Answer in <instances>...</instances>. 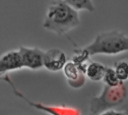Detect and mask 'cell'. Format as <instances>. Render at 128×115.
Instances as JSON below:
<instances>
[{
  "mask_svg": "<svg viewBox=\"0 0 128 115\" xmlns=\"http://www.w3.org/2000/svg\"><path fill=\"white\" fill-rule=\"evenodd\" d=\"M80 25L78 11L64 0H56L48 6L43 26L45 29L63 35Z\"/></svg>",
  "mask_w": 128,
  "mask_h": 115,
  "instance_id": "obj_1",
  "label": "cell"
},
{
  "mask_svg": "<svg viewBox=\"0 0 128 115\" xmlns=\"http://www.w3.org/2000/svg\"><path fill=\"white\" fill-rule=\"evenodd\" d=\"M90 115H98L109 111L128 113V81L117 87L104 85L99 96H94L89 102Z\"/></svg>",
  "mask_w": 128,
  "mask_h": 115,
  "instance_id": "obj_2",
  "label": "cell"
},
{
  "mask_svg": "<svg viewBox=\"0 0 128 115\" xmlns=\"http://www.w3.org/2000/svg\"><path fill=\"white\" fill-rule=\"evenodd\" d=\"M83 49L90 57L95 55H118L128 52V35L117 30L99 33L94 40Z\"/></svg>",
  "mask_w": 128,
  "mask_h": 115,
  "instance_id": "obj_3",
  "label": "cell"
},
{
  "mask_svg": "<svg viewBox=\"0 0 128 115\" xmlns=\"http://www.w3.org/2000/svg\"><path fill=\"white\" fill-rule=\"evenodd\" d=\"M5 82H7L11 87L14 93L19 98L22 99L24 102H26L30 106L38 109V111L45 112L50 115H82L80 111L74 107L69 106H54V105H47L43 103L35 102L32 100H29L26 96H24L20 91H19L15 85L14 84L13 81L9 78L8 75L1 78Z\"/></svg>",
  "mask_w": 128,
  "mask_h": 115,
  "instance_id": "obj_4",
  "label": "cell"
},
{
  "mask_svg": "<svg viewBox=\"0 0 128 115\" xmlns=\"http://www.w3.org/2000/svg\"><path fill=\"white\" fill-rule=\"evenodd\" d=\"M23 67L31 70H38L44 67V51L38 47L21 46L18 49Z\"/></svg>",
  "mask_w": 128,
  "mask_h": 115,
  "instance_id": "obj_5",
  "label": "cell"
},
{
  "mask_svg": "<svg viewBox=\"0 0 128 115\" xmlns=\"http://www.w3.org/2000/svg\"><path fill=\"white\" fill-rule=\"evenodd\" d=\"M68 62L65 53L60 49L52 48L44 53V67L50 72L63 70Z\"/></svg>",
  "mask_w": 128,
  "mask_h": 115,
  "instance_id": "obj_6",
  "label": "cell"
},
{
  "mask_svg": "<svg viewBox=\"0 0 128 115\" xmlns=\"http://www.w3.org/2000/svg\"><path fill=\"white\" fill-rule=\"evenodd\" d=\"M23 63L18 50H10L1 56L0 58V76L1 78L8 75L9 72L23 69Z\"/></svg>",
  "mask_w": 128,
  "mask_h": 115,
  "instance_id": "obj_7",
  "label": "cell"
},
{
  "mask_svg": "<svg viewBox=\"0 0 128 115\" xmlns=\"http://www.w3.org/2000/svg\"><path fill=\"white\" fill-rule=\"evenodd\" d=\"M63 72L68 84L71 87L79 89L85 84L86 78L85 73H83L72 60L68 62Z\"/></svg>",
  "mask_w": 128,
  "mask_h": 115,
  "instance_id": "obj_8",
  "label": "cell"
},
{
  "mask_svg": "<svg viewBox=\"0 0 128 115\" xmlns=\"http://www.w3.org/2000/svg\"><path fill=\"white\" fill-rule=\"evenodd\" d=\"M107 66L98 62L90 61L86 69V76L94 82H99L104 80Z\"/></svg>",
  "mask_w": 128,
  "mask_h": 115,
  "instance_id": "obj_9",
  "label": "cell"
},
{
  "mask_svg": "<svg viewBox=\"0 0 128 115\" xmlns=\"http://www.w3.org/2000/svg\"><path fill=\"white\" fill-rule=\"evenodd\" d=\"M73 8L78 11H87L92 12L95 10L92 0H64Z\"/></svg>",
  "mask_w": 128,
  "mask_h": 115,
  "instance_id": "obj_10",
  "label": "cell"
},
{
  "mask_svg": "<svg viewBox=\"0 0 128 115\" xmlns=\"http://www.w3.org/2000/svg\"><path fill=\"white\" fill-rule=\"evenodd\" d=\"M103 81L104 84L108 87H117L123 84L118 78L115 69L110 66H107Z\"/></svg>",
  "mask_w": 128,
  "mask_h": 115,
  "instance_id": "obj_11",
  "label": "cell"
},
{
  "mask_svg": "<svg viewBox=\"0 0 128 115\" xmlns=\"http://www.w3.org/2000/svg\"><path fill=\"white\" fill-rule=\"evenodd\" d=\"M116 72L122 83L128 81V61L122 60L116 62L114 66Z\"/></svg>",
  "mask_w": 128,
  "mask_h": 115,
  "instance_id": "obj_12",
  "label": "cell"
},
{
  "mask_svg": "<svg viewBox=\"0 0 128 115\" xmlns=\"http://www.w3.org/2000/svg\"><path fill=\"white\" fill-rule=\"evenodd\" d=\"M98 115H128V113L123 111H109Z\"/></svg>",
  "mask_w": 128,
  "mask_h": 115,
  "instance_id": "obj_13",
  "label": "cell"
}]
</instances>
